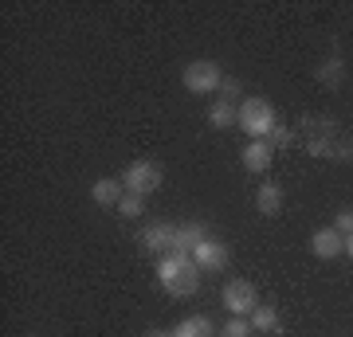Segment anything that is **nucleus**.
Instances as JSON below:
<instances>
[{"label":"nucleus","instance_id":"nucleus-17","mask_svg":"<svg viewBox=\"0 0 353 337\" xmlns=\"http://www.w3.org/2000/svg\"><path fill=\"white\" fill-rule=\"evenodd\" d=\"M141 212H145V196H134V192H126V196L118 200V216H122V220H138Z\"/></svg>","mask_w":353,"mask_h":337},{"label":"nucleus","instance_id":"nucleus-8","mask_svg":"<svg viewBox=\"0 0 353 337\" xmlns=\"http://www.w3.org/2000/svg\"><path fill=\"white\" fill-rule=\"evenodd\" d=\"M271 157H275V145L271 141H248L240 150V161L248 173H267L271 169Z\"/></svg>","mask_w":353,"mask_h":337},{"label":"nucleus","instance_id":"nucleus-5","mask_svg":"<svg viewBox=\"0 0 353 337\" xmlns=\"http://www.w3.org/2000/svg\"><path fill=\"white\" fill-rule=\"evenodd\" d=\"M255 306H259V294H255V287L248 278H232L224 287V310L232 318H252Z\"/></svg>","mask_w":353,"mask_h":337},{"label":"nucleus","instance_id":"nucleus-11","mask_svg":"<svg viewBox=\"0 0 353 337\" xmlns=\"http://www.w3.org/2000/svg\"><path fill=\"white\" fill-rule=\"evenodd\" d=\"M283 185H275V181H263L259 185V192H255V212L259 216H279L283 212Z\"/></svg>","mask_w":353,"mask_h":337},{"label":"nucleus","instance_id":"nucleus-15","mask_svg":"<svg viewBox=\"0 0 353 337\" xmlns=\"http://www.w3.org/2000/svg\"><path fill=\"white\" fill-rule=\"evenodd\" d=\"M248 322H252L255 334H279V310H275V306H267V302H259V306H255Z\"/></svg>","mask_w":353,"mask_h":337},{"label":"nucleus","instance_id":"nucleus-14","mask_svg":"<svg viewBox=\"0 0 353 337\" xmlns=\"http://www.w3.org/2000/svg\"><path fill=\"white\" fill-rule=\"evenodd\" d=\"M314 75H318L322 87H341V79H345V59H341V55H330V59L318 63Z\"/></svg>","mask_w":353,"mask_h":337},{"label":"nucleus","instance_id":"nucleus-1","mask_svg":"<svg viewBox=\"0 0 353 337\" xmlns=\"http://www.w3.org/2000/svg\"><path fill=\"white\" fill-rule=\"evenodd\" d=\"M157 283L173 298H189L201 290V267L192 263V251H165L157 259Z\"/></svg>","mask_w":353,"mask_h":337},{"label":"nucleus","instance_id":"nucleus-10","mask_svg":"<svg viewBox=\"0 0 353 337\" xmlns=\"http://www.w3.org/2000/svg\"><path fill=\"white\" fill-rule=\"evenodd\" d=\"M126 196V185H122V176H102L90 185V200L99 204V208H118V200Z\"/></svg>","mask_w":353,"mask_h":337},{"label":"nucleus","instance_id":"nucleus-7","mask_svg":"<svg viewBox=\"0 0 353 337\" xmlns=\"http://www.w3.org/2000/svg\"><path fill=\"white\" fill-rule=\"evenodd\" d=\"M192 263L201 267V271H224L228 267V243H220V239H204V243H196L192 247Z\"/></svg>","mask_w":353,"mask_h":337},{"label":"nucleus","instance_id":"nucleus-21","mask_svg":"<svg viewBox=\"0 0 353 337\" xmlns=\"http://www.w3.org/2000/svg\"><path fill=\"white\" fill-rule=\"evenodd\" d=\"M345 255L353 259V236H345Z\"/></svg>","mask_w":353,"mask_h":337},{"label":"nucleus","instance_id":"nucleus-3","mask_svg":"<svg viewBox=\"0 0 353 337\" xmlns=\"http://www.w3.org/2000/svg\"><path fill=\"white\" fill-rule=\"evenodd\" d=\"M161 181H165V169L157 161H150V157L130 161L126 173H122V185H126V192H134V196H150V192H157Z\"/></svg>","mask_w":353,"mask_h":337},{"label":"nucleus","instance_id":"nucleus-22","mask_svg":"<svg viewBox=\"0 0 353 337\" xmlns=\"http://www.w3.org/2000/svg\"><path fill=\"white\" fill-rule=\"evenodd\" d=\"M145 337H173V334H165V329H150Z\"/></svg>","mask_w":353,"mask_h":337},{"label":"nucleus","instance_id":"nucleus-19","mask_svg":"<svg viewBox=\"0 0 353 337\" xmlns=\"http://www.w3.org/2000/svg\"><path fill=\"white\" fill-rule=\"evenodd\" d=\"M334 232H338V236H353V208H341V212H338Z\"/></svg>","mask_w":353,"mask_h":337},{"label":"nucleus","instance_id":"nucleus-13","mask_svg":"<svg viewBox=\"0 0 353 337\" xmlns=\"http://www.w3.org/2000/svg\"><path fill=\"white\" fill-rule=\"evenodd\" d=\"M208 239V232H204V224H176V232H173V251H192L196 243H204Z\"/></svg>","mask_w":353,"mask_h":337},{"label":"nucleus","instance_id":"nucleus-9","mask_svg":"<svg viewBox=\"0 0 353 337\" xmlns=\"http://www.w3.org/2000/svg\"><path fill=\"white\" fill-rule=\"evenodd\" d=\"M310 251L318 259H338V255H345V236H338L334 227H318L310 236Z\"/></svg>","mask_w":353,"mask_h":337},{"label":"nucleus","instance_id":"nucleus-12","mask_svg":"<svg viewBox=\"0 0 353 337\" xmlns=\"http://www.w3.org/2000/svg\"><path fill=\"white\" fill-rule=\"evenodd\" d=\"M236 122H240V106H232L228 99H216L208 106V125L212 130H232Z\"/></svg>","mask_w":353,"mask_h":337},{"label":"nucleus","instance_id":"nucleus-6","mask_svg":"<svg viewBox=\"0 0 353 337\" xmlns=\"http://www.w3.org/2000/svg\"><path fill=\"white\" fill-rule=\"evenodd\" d=\"M173 232H176V224L153 220V224H145V227H141L138 243H141L145 251H153V255H165V251H173Z\"/></svg>","mask_w":353,"mask_h":337},{"label":"nucleus","instance_id":"nucleus-2","mask_svg":"<svg viewBox=\"0 0 353 337\" xmlns=\"http://www.w3.org/2000/svg\"><path fill=\"white\" fill-rule=\"evenodd\" d=\"M236 125H240L252 141H267L271 138V130L279 125L275 106H271L267 99H259V94H248V99L240 102V122Z\"/></svg>","mask_w":353,"mask_h":337},{"label":"nucleus","instance_id":"nucleus-18","mask_svg":"<svg viewBox=\"0 0 353 337\" xmlns=\"http://www.w3.org/2000/svg\"><path fill=\"white\" fill-rule=\"evenodd\" d=\"M252 334H255V329H252V322H248V318H232V322L220 329V337H252Z\"/></svg>","mask_w":353,"mask_h":337},{"label":"nucleus","instance_id":"nucleus-20","mask_svg":"<svg viewBox=\"0 0 353 337\" xmlns=\"http://www.w3.org/2000/svg\"><path fill=\"white\" fill-rule=\"evenodd\" d=\"M267 141H271V145H287V141H290V130H287V125H275Z\"/></svg>","mask_w":353,"mask_h":337},{"label":"nucleus","instance_id":"nucleus-16","mask_svg":"<svg viewBox=\"0 0 353 337\" xmlns=\"http://www.w3.org/2000/svg\"><path fill=\"white\" fill-rule=\"evenodd\" d=\"M173 337H216V325L204 318V314H192V318H185V322L173 329Z\"/></svg>","mask_w":353,"mask_h":337},{"label":"nucleus","instance_id":"nucleus-4","mask_svg":"<svg viewBox=\"0 0 353 337\" xmlns=\"http://www.w3.org/2000/svg\"><path fill=\"white\" fill-rule=\"evenodd\" d=\"M181 83H185L189 94H212V90L224 87V71H220L212 59H192L189 67H185Z\"/></svg>","mask_w":353,"mask_h":337}]
</instances>
